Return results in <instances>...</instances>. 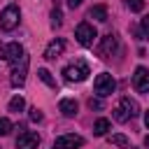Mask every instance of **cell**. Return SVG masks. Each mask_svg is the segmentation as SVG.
<instances>
[{"instance_id": "obj_1", "label": "cell", "mask_w": 149, "mask_h": 149, "mask_svg": "<svg viewBox=\"0 0 149 149\" xmlns=\"http://www.w3.org/2000/svg\"><path fill=\"white\" fill-rule=\"evenodd\" d=\"M140 114V105H137V100H133V98H121V102H119V107L114 109V119L116 121H128V119H133V116H137Z\"/></svg>"}, {"instance_id": "obj_2", "label": "cell", "mask_w": 149, "mask_h": 149, "mask_svg": "<svg viewBox=\"0 0 149 149\" xmlns=\"http://www.w3.org/2000/svg\"><path fill=\"white\" fill-rule=\"evenodd\" d=\"M19 21H21V9L16 5H7L2 9V14H0V30L9 33V30H14L19 26Z\"/></svg>"}, {"instance_id": "obj_3", "label": "cell", "mask_w": 149, "mask_h": 149, "mask_svg": "<svg viewBox=\"0 0 149 149\" xmlns=\"http://www.w3.org/2000/svg\"><path fill=\"white\" fill-rule=\"evenodd\" d=\"M93 91H95L100 98L112 95V93L116 91V79H114L109 72H102V74H98V77H95V81H93Z\"/></svg>"}, {"instance_id": "obj_4", "label": "cell", "mask_w": 149, "mask_h": 149, "mask_svg": "<svg viewBox=\"0 0 149 149\" xmlns=\"http://www.w3.org/2000/svg\"><path fill=\"white\" fill-rule=\"evenodd\" d=\"M63 74H65L68 81H84V79L91 74V70H88V65H86L84 61H74L72 65H68V68L63 70Z\"/></svg>"}, {"instance_id": "obj_5", "label": "cell", "mask_w": 149, "mask_h": 149, "mask_svg": "<svg viewBox=\"0 0 149 149\" xmlns=\"http://www.w3.org/2000/svg\"><path fill=\"white\" fill-rule=\"evenodd\" d=\"M74 37H77V42L81 44V47H93V42H95V37H98V33H95V28L91 26V23H79L77 26V30H74Z\"/></svg>"}, {"instance_id": "obj_6", "label": "cell", "mask_w": 149, "mask_h": 149, "mask_svg": "<svg viewBox=\"0 0 149 149\" xmlns=\"http://www.w3.org/2000/svg\"><path fill=\"white\" fill-rule=\"evenodd\" d=\"M26 72H28V56L23 54L19 61H14L12 63V86H23V81H26Z\"/></svg>"}, {"instance_id": "obj_7", "label": "cell", "mask_w": 149, "mask_h": 149, "mask_svg": "<svg viewBox=\"0 0 149 149\" xmlns=\"http://www.w3.org/2000/svg\"><path fill=\"white\" fill-rule=\"evenodd\" d=\"M133 88L137 93H149V70L147 68H135V74H133Z\"/></svg>"}, {"instance_id": "obj_8", "label": "cell", "mask_w": 149, "mask_h": 149, "mask_svg": "<svg viewBox=\"0 0 149 149\" xmlns=\"http://www.w3.org/2000/svg\"><path fill=\"white\" fill-rule=\"evenodd\" d=\"M23 54H26V51H23V47H21L19 42H9V44H2V47H0V56H2L7 63L19 61Z\"/></svg>"}, {"instance_id": "obj_9", "label": "cell", "mask_w": 149, "mask_h": 149, "mask_svg": "<svg viewBox=\"0 0 149 149\" xmlns=\"http://www.w3.org/2000/svg\"><path fill=\"white\" fill-rule=\"evenodd\" d=\"M40 144V135L35 130H23L16 137V149H37Z\"/></svg>"}, {"instance_id": "obj_10", "label": "cell", "mask_w": 149, "mask_h": 149, "mask_svg": "<svg viewBox=\"0 0 149 149\" xmlns=\"http://www.w3.org/2000/svg\"><path fill=\"white\" fill-rule=\"evenodd\" d=\"M81 144H84V137H79V135H61L54 140V149H74Z\"/></svg>"}, {"instance_id": "obj_11", "label": "cell", "mask_w": 149, "mask_h": 149, "mask_svg": "<svg viewBox=\"0 0 149 149\" xmlns=\"http://www.w3.org/2000/svg\"><path fill=\"white\" fill-rule=\"evenodd\" d=\"M63 49H65V42L58 37V40H54V42L44 49V58H47V61H54V58H58V56L63 54Z\"/></svg>"}, {"instance_id": "obj_12", "label": "cell", "mask_w": 149, "mask_h": 149, "mask_svg": "<svg viewBox=\"0 0 149 149\" xmlns=\"http://www.w3.org/2000/svg\"><path fill=\"white\" fill-rule=\"evenodd\" d=\"M116 35H105V40H102V44H100V56H112L114 51H116Z\"/></svg>"}, {"instance_id": "obj_13", "label": "cell", "mask_w": 149, "mask_h": 149, "mask_svg": "<svg viewBox=\"0 0 149 149\" xmlns=\"http://www.w3.org/2000/svg\"><path fill=\"white\" fill-rule=\"evenodd\" d=\"M58 109L63 112V116H74L77 109H79V105H77L74 98H63V100L58 102Z\"/></svg>"}, {"instance_id": "obj_14", "label": "cell", "mask_w": 149, "mask_h": 149, "mask_svg": "<svg viewBox=\"0 0 149 149\" xmlns=\"http://www.w3.org/2000/svg\"><path fill=\"white\" fill-rule=\"evenodd\" d=\"M88 16L95 19V21H107V7H105V5H95V7L88 12Z\"/></svg>"}, {"instance_id": "obj_15", "label": "cell", "mask_w": 149, "mask_h": 149, "mask_svg": "<svg viewBox=\"0 0 149 149\" xmlns=\"http://www.w3.org/2000/svg\"><path fill=\"white\" fill-rule=\"evenodd\" d=\"M109 128H112L109 119H98V121L93 123V133H95V135H107Z\"/></svg>"}, {"instance_id": "obj_16", "label": "cell", "mask_w": 149, "mask_h": 149, "mask_svg": "<svg viewBox=\"0 0 149 149\" xmlns=\"http://www.w3.org/2000/svg\"><path fill=\"white\" fill-rule=\"evenodd\" d=\"M107 140H109V144H116V147H121V149H130V140H128L126 135H109Z\"/></svg>"}, {"instance_id": "obj_17", "label": "cell", "mask_w": 149, "mask_h": 149, "mask_svg": "<svg viewBox=\"0 0 149 149\" xmlns=\"http://www.w3.org/2000/svg\"><path fill=\"white\" fill-rule=\"evenodd\" d=\"M37 77H40V79H42V81H44L47 86H51V88H56V79L51 77V72H49L47 68H40V70H37Z\"/></svg>"}, {"instance_id": "obj_18", "label": "cell", "mask_w": 149, "mask_h": 149, "mask_svg": "<svg viewBox=\"0 0 149 149\" xmlns=\"http://www.w3.org/2000/svg\"><path fill=\"white\" fill-rule=\"evenodd\" d=\"M26 107V100L21 98V95H14L12 100H9V112H21Z\"/></svg>"}, {"instance_id": "obj_19", "label": "cell", "mask_w": 149, "mask_h": 149, "mask_svg": "<svg viewBox=\"0 0 149 149\" xmlns=\"http://www.w3.org/2000/svg\"><path fill=\"white\" fill-rule=\"evenodd\" d=\"M9 130H12V121H9L7 116H2V119H0V137L9 135Z\"/></svg>"}, {"instance_id": "obj_20", "label": "cell", "mask_w": 149, "mask_h": 149, "mask_svg": "<svg viewBox=\"0 0 149 149\" xmlns=\"http://www.w3.org/2000/svg\"><path fill=\"white\" fill-rule=\"evenodd\" d=\"M126 5H128L130 12H142L144 9V0H126Z\"/></svg>"}, {"instance_id": "obj_21", "label": "cell", "mask_w": 149, "mask_h": 149, "mask_svg": "<svg viewBox=\"0 0 149 149\" xmlns=\"http://www.w3.org/2000/svg\"><path fill=\"white\" fill-rule=\"evenodd\" d=\"M61 23H63V14H61V9H54V12H51V26L58 28Z\"/></svg>"}, {"instance_id": "obj_22", "label": "cell", "mask_w": 149, "mask_h": 149, "mask_svg": "<svg viewBox=\"0 0 149 149\" xmlns=\"http://www.w3.org/2000/svg\"><path fill=\"white\" fill-rule=\"evenodd\" d=\"M140 26H142V30H140V33H142V37H149V14H144V16H142V23H140Z\"/></svg>"}, {"instance_id": "obj_23", "label": "cell", "mask_w": 149, "mask_h": 149, "mask_svg": "<svg viewBox=\"0 0 149 149\" xmlns=\"http://www.w3.org/2000/svg\"><path fill=\"white\" fill-rule=\"evenodd\" d=\"M30 119H33V121H42V112H40L37 107H33V109H30Z\"/></svg>"}, {"instance_id": "obj_24", "label": "cell", "mask_w": 149, "mask_h": 149, "mask_svg": "<svg viewBox=\"0 0 149 149\" xmlns=\"http://www.w3.org/2000/svg\"><path fill=\"white\" fill-rule=\"evenodd\" d=\"M88 107H91V109H100V107H102V102H100L98 98H91V100H88Z\"/></svg>"}, {"instance_id": "obj_25", "label": "cell", "mask_w": 149, "mask_h": 149, "mask_svg": "<svg viewBox=\"0 0 149 149\" xmlns=\"http://www.w3.org/2000/svg\"><path fill=\"white\" fill-rule=\"evenodd\" d=\"M81 2H84V0H68V5H70V7H72V9H74V7H79V5H81Z\"/></svg>"}, {"instance_id": "obj_26", "label": "cell", "mask_w": 149, "mask_h": 149, "mask_svg": "<svg viewBox=\"0 0 149 149\" xmlns=\"http://www.w3.org/2000/svg\"><path fill=\"white\" fill-rule=\"evenodd\" d=\"M144 126H147V128H149V112H147V114H144Z\"/></svg>"}, {"instance_id": "obj_27", "label": "cell", "mask_w": 149, "mask_h": 149, "mask_svg": "<svg viewBox=\"0 0 149 149\" xmlns=\"http://www.w3.org/2000/svg\"><path fill=\"white\" fill-rule=\"evenodd\" d=\"M144 149H149V135L144 137Z\"/></svg>"}, {"instance_id": "obj_28", "label": "cell", "mask_w": 149, "mask_h": 149, "mask_svg": "<svg viewBox=\"0 0 149 149\" xmlns=\"http://www.w3.org/2000/svg\"><path fill=\"white\" fill-rule=\"evenodd\" d=\"M0 47H2V44H0Z\"/></svg>"}]
</instances>
